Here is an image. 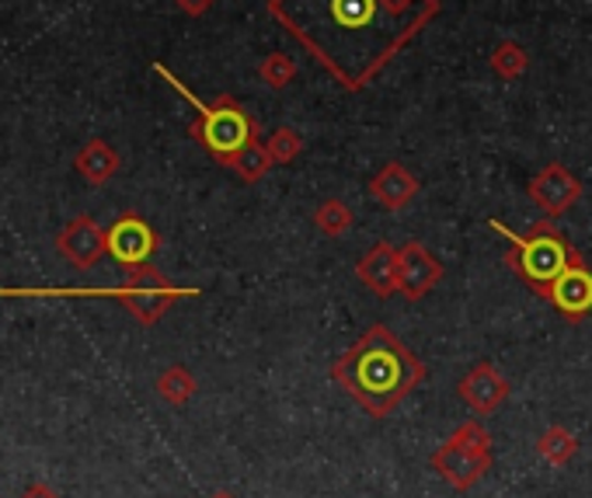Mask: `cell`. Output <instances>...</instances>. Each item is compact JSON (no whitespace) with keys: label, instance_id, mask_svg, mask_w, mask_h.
<instances>
[{"label":"cell","instance_id":"1","mask_svg":"<svg viewBox=\"0 0 592 498\" xmlns=\"http://www.w3.org/2000/svg\"><path fill=\"white\" fill-rule=\"evenodd\" d=\"M443 0H269V18L290 32L345 91L394 64L436 22Z\"/></svg>","mask_w":592,"mask_h":498},{"label":"cell","instance_id":"2","mask_svg":"<svg viewBox=\"0 0 592 498\" xmlns=\"http://www.w3.org/2000/svg\"><path fill=\"white\" fill-rule=\"evenodd\" d=\"M425 363L387 324H370L332 366V380L370 414L387 419L425 380Z\"/></svg>","mask_w":592,"mask_h":498},{"label":"cell","instance_id":"3","mask_svg":"<svg viewBox=\"0 0 592 498\" xmlns=\"http://www.w3.org/2000/svg\"><path fill=\"white\" fill-rule=\"evenodd\" d=\"M160 77L168 80V85L186 98V101H192L196 106V119H192V126H189V136L199 143L202 151H210L220 164H227L244 143H252V140H258V126H255V119L244 112V106L237 98H231V95H220V98H213V101H199V95H192L181 80L165 67V64H157L154 67Z\"/></svg>","mask_w":592,"mask_h":498},{"label":"cell","instance_id":"4","mask_svg":"<svg viewBox=\"0 0 592 498\" xmlns=\"http://www.w3.org/2000/svg\"><path fill=\"white\" fill-rule=\"evenodd\" d=\"M492 223V231L499 234V237H505V265L513 268V273L534 289L537 297H544L547 289H550V283H555L565 268H568V262H571V255H576V247H571L565 237H561V231L550 220H540V223H534L529 226L526 234H516V231H505V223L502 220H488Z\"/></svg>","mask_w":592,"mask_h":498},{"label":"cell","instance_id":"5","mask_svg":"<svg viewBox=\"0 0 592 498\" xmlns=\"http://www.w3.org/2000/svg\"><path fill=\"white\" fill-rule=\"evenodd\" d=\"M433 471L443 477L454 491L474 488L481 477L492 471V435L488 429L471 419L457 425L433 453Z\"/></svg>","mask_w":592,"mask_h":498},{"label":"cell","instance_id":"6","mask_svg":"<svg viewBox=\"0 0 592 498\" xmlns=\"http://www.w3.org/2000/svg\"><path fill=\"white\" fill-rule=\"evenodd\" d=\"M112 297L126 307L143 328H150L165 318L178 300L196 297V289H178L165 273H157L154 265H136V268H126V279L112 289Z\"/></svg>","mask_w":592,"mask_h":498},{"label":"cell","instance_id":"7","mask_svg":"<svg viewBox=\"0 0 592 498\" xmlns=\"http://www.w3.org/2000/svg\"><path fill=\"white\" fill-rule=\"evenodd\" d=\"M544 300L555 307L568 324H579L592 314V268L585 265V258L579 252L571 255L565 273L550 283Z\"/></svg>","mask_w":592,"mask_h":498},{"label":"cell","instance_id":"8","mask_svg":"<svg viewBox=\"0 0 592 498\" xmlns=\"http://www.w3.org/2000/svg\"><path fill=\"white\" fill-rule=\"evenodd\" d=\"M56 252L67 265L88 273V268H94L101 258L109 255V231L94 217L80 213L70 223H64V231L56 234Z\"/></svg>","mask_w":592,"mask_h":498},{"label":"cell","instance_id":"9","mask_svg":"<svg viewBox=\"0 0 592 498\" xmlns=\"http://www.w3.org/2000/svg\"><path fill=\"white\" fill-rule=\"evenodd\" d=\"M105 231H109V255L122 268L150 265L154 252L160 247L157 231L139 213H122L112 226H105Z\"/></svg>","mask_w":592,"mask_h":498},{"label":"cell","instance_id":"10","mask_svg":"<svg viewBox=\"0 0 592 498\" xmlns=\"http://www.w3.org/2000/svg\"><path fill=\"white\" fill-rule=\"evenodd\" d=\"M526 192L540 206V213L547 220H555V217H565L571 206L582 199V181L571 175L565 164H547V168H540L529 178Z\"/></svg>","mask_w":592,"mask_h":498},{"label":"cell","instance_id":"11","mask_svg":"<svg viewBox=\"0 0 592 498\" xmlns=\"http://www.w3.org/2000/svg\"><path fill=\"white\" fill-rule=\"evenodd\" d=\"M443 279V265L439 258L428 252L425 244L407 241L401 247V262H398V294L404 300L418 303L422 297H428Z\"/></svg>","mask_w":592,"mask_h":498},{"label":"cell","instance_id":"12","mask_svg":"<svg viewBox=\"0 0 592 498\" xmlns=\"http://www.w3.org/2000/svg\"><path fill=\"white\" fill-rule=\"evenodd\" d=\"M457 394H460V401L471 408L474 414H492L509 398V380L502 377L495 363H478V366H471L460 377Z\"/></svg>","mask_w":592,"mask_h":498},{"label":"cell","instance_id":"13","mask_svg":"<svg viewBox=\"0 0 592 498\" xmlns=\"http://www.w3.org/2000/svg\"><path fill=\"white\" fill-rule=\"evenodd\" d=\"M398 262H401V247L391 241H377L370 252L356 262V279L370 289L373 297H394L398 294Z\"/></svg>","mask_w":592,"mask_h":498},{"label":"cell","instance_id":"14","mask_svg":"<svg viewBox=\"0 0 592 498\" xmlns=\"http://www.w3.org/2000/svg\"><path fill=\"white\" fill-rule=\"evenodd\" d=\"M370 196L383 206L387 213H401V210H407V206L415 202L418 178L407 171L401 161H391L370 178Z\"/></svg>","mask_w":592,"mask_h":498},{"label":"cell","instance_id":"15","mask_svg":"<svg viewBox=\"0 0 592 498\" xmlns=\"http://www.w3.org/2000/svg\"><path fill=\"white\" fill-rule=\"evenodd\" d=\"M74 168L88 185H105L119 175L122 157L109 140H88L85 147L74 154Z\"/></svg>","mask_w":592,"mask_h":498},{"label":"cell","instance_id":"16","mask_svg":"<svg viewBox=\"0 0 592 498\" xmlns=\"http://www.w3.org/2000/svg\"><path fill=\"white\" fill-rule=\"evenodd\" d=\"M537 453H540V461L550 464V467H568L571 461H576V453H579V435L571 429H565V425H550V429L540 432Z\"/></svg>","mask_w":592,"mask_h":498},{"label":"cell","instance_id":"17","mask_svg":"<svg viewBox=\"0 0 592 498\" xmlns=\"http://www.w3.org/2000/svg\"><path fill=\"white\" fill-rule=\"evenodd\" d=\"M227 168H231L241 181L255 185V181H261L265 175H269L276 164H272V157H269V147H265L261 140H252V143H244V147L227 161Z\"/></svg>","mask_w":592,"mask_h":498},{"label":"cell","instance_id":"18","mask_svg":"<svg viewBox=\"0 0 592 498\" xmlns=\"http://www.w3.org/2000/svg\"><path fill=\"white\" fill-rule=\"evenodd\" d=\"M314 226L324 237H345L356 226V213L349 210V202L342 199H324L314 210Z\"/></svg>","mask_w":592,"mask_h":498},{"label":"cell","instance_id":"19","mask_svg":"<svg viewBox=\"0 0 592 498\" xmlns=\"http://www.w3.org/2000/svg\"><path fill=\"white\" fill-rule=\"evenodd\" d=\"M196 390H199V384H196V377H192V369L178 366V363H175V366H168V369L157 377V394H160V398H165L171 408L189 405Z\"/></svg>","mask_w":592,"mask_h":498},{"label":"cell","instance_id":"20","mask_svg":"<svg viewBox=\"0 0 592 498\" xmlns=\"http://www.w3.org/2000/svg\"><path fill=\"white\" fill-rule=\"evenodd\" d=\"M529 70V53L520 46V43H499L492 49V74L502 77V80H520L523 74Z\"/></svg>","mask_w":592,"mask_h":498},{"label":"cell","instance_id":"21","mask_svg":"<svg viewBox=\"0 0 592 498\" xmlns=\"http://www.w3.org/2000/svg\"><path fill=\"white\" fill-rule=\"evenodd\" d=\"M258 77L269 85L272 91H282L286 85H293V77H297V64H293V56H286V53H269L258 64Z\"/></svg>","mask_w":592,"mask_h":498},{"label":"cell","instance_id":"22","mask_svg":"<svg viewBox=\"0 0 592 498\" xmlns=\"http://www.w3.org/2000/svg\"><path fill=\"white\" fill-rule=\"evenodd\" d=\"M265 147H269V157H272L276 168H286V164H293L303 154V136L290 126H282L265 140Z\"/></svg>","mask_w":592,"mask_h":498},{"label":"cell","instance_id":"23","mask_svg":"<svg viewBox=\"0 0 592 498\" xmlns=\"http://www.w3.org/2000/svg\"><path fill=\"white\" fill-rule=\"evenodd\" d=\"M213 4H216V0H175V8L181 14H189V18H202L206 11H213Z\"/></svg>","mask_w":592,"mask_h":498},{"label":"cell","instance_id":"24","mask_svg":"<svg viewBox=\"0 0 592 498\" xmlns=\"http://www.w3.org/2000/svg\"><path fill=\"white\" fill-rule=\"evenodd\" d=\"M22 498H59V495L53 488H46V485H32Z\"/></svg>","mask_w":592,"mask_h":498},{"label":"cell","instance_id":"25","mask_svg":"<svg viewBox=\"0 0 592 498\" xmlns=\"http://www.w3.org/2000/svg\"><path fill=\"white\" fill-rule=\"evenodd\" d=\"M210 498H237V495H231V491H213Z\"/></svg>","mask_w":592,"mask_h":498}]
</instances>
